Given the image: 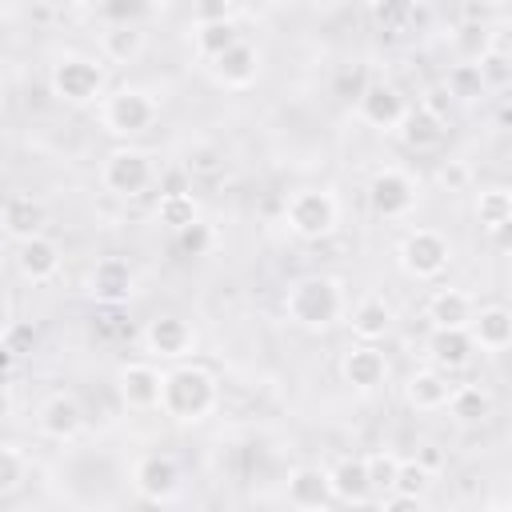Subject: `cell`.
<instances>
[{"mask_svg": "<svg viewBox=\"0 0 512 512\" xmlns=\"http://www.w3.org/2000/svg\"><path fill=\"white\" fill-rule=\"evenodd\" d=\"M216 396H220L216 376L200 364H180V368L164 372V380H160V408L184 424L204 420L216 408Z\"/></svg>", "mask_w": 512, "mask_h": 512, "instance_id": "1", "label": "cell"}, {"mask_svg": "<svg viewBox=\"0 0 512 512\" xmlns=\"http://www.w3.org/2000/svg\"><path fill=\"white\" fill-rule=\"evenodd\" d=\"M340 312H344V292H340V280L332 276H300L284 292V316L296 328L324 332L340 320Z\"/></svg>", "mask_w": 512, "mask_h": 512, "instance_id": "2", "label": "cell"}, {"mask_svg": "<svg viewBox=\"0 0 512 512\" xmlns=\"http://www.w3.org/2000/svg\"><path fill=\"white\" fill-rule=\"evenodd\" d=\"M340 220V204L332 192L324 188H304V192H292L288 204H284V224L300 236V240H324Z\"/></svg>", "mask_w": 512, "mask_h": 512, "instance_id": "3", "label": "cell"}, {"mask_svg": "<svg viewBox=\"0 0 512 512\" xmlns=\"http://www.w3.org/2000/svg\"><path fill=\"white\" fill-rule=\"evenodd\" d=\"M52 96L64 104H92L96 96H104V68L88 56H60L52 64Z\"/></svg>", "mask_w": 512, "mask_h": 512, "instance_id": "4", "label": "cell"}, {"mask_svg": "<svg viewBox=\"0 0 512 512\" xmlns=\"http://www.w3.org/2000/svg\"><path fill=\"white\" fill-rule=\"evenodd\" d=\"M448 256H452V248L436 228H412L400 240V268L412 280H436L448 268Z\"/></svg>", "mask_w": 512, "mask_h": 512, "instance_id": "5", "label": "cell"}, {"mask_svg": "<svg viewBox=\"0 0 512 512\" xmlns=\"http://www.w3.org/2000/svg\"><path fill=\"white\" fill-rule=\"evenodd\" d=\"M100 120L116 136H136L156 120V100L148 92H140V88H116V92L104 96Z\"/></svg>", "mask_w": 512, "mask_h": 512, "instance_id": "6", "label": "cell"}, {"mask_svg": "<svg viewBox=\"0 0 512 512\" xmlns=\"http://www.w3.org/2000/svg\"><path fill=\"white\" fill-rule=\"evenodd\" d=\"M100 184L112 196H140L152 184V160L136 148H116V152H108V160L100 168Z\"/></svg>", "mask_w": 512, "mask_h": 512, "instance_id": "7", "label": "cell"}, {"mask_svg": "<svg viewBox=\"0 0 512 512\" xmlns=\"http://www.w3.org/2000/svg\"><path fill=\"white\" fill-rule=\"evenodd\" d=\"M368 204H372V212H376L380 220H400V216H408L412 204H416V184H412V176L400 172V168H380V172L372 176V184H368Z\"/></svg>", "mask_w": 512, "mask_h": 512, "instance_id": "8", "label": "cell"}, {"mask_svg": "<svg viewBox=\"0 0 512 512\" xmlns=\"http://www.w3.org/2000/svg\"><path fill=\"white\" fill-rule=\"evenodd\" d=\"M132 488L144 496V500H172L176 488H180V464L168 456V452H148L136 460L132 468Z\"/></svg>", "mask_w": 512, "mask_h": 512, "instance_id": "9", "label": "cell"}, {"mask_svg": "<svg viewBox=\"0 0 512 512\" xmlns=\"http://www.w3.org/2000/svg\"><path fill=\"white\" fill-rule=\"evenodd\" d=\"M88 292H92V300L116 308V304H124V300L136 292V272L128 268L124 256H104V260H96L92 272H88Z\"/></svg>", "mask_w": 512, "mask_h": 512, "instance_id": "10", "label": "cell"}, {"mask_svg": "<svg viewBox=\"0 0 512 512\" xmlns=\"http://www.w3.org/2000/svg\"><path fill=\"white\" fill-rule=\"evenodd\" d=\"M476 344H472V332L468 324H432L428 332V356L440 372H456L472 360Z\"/></svg>", "mask_w": 512, "mask_h": 512, "instance_id": "11", "label": "cell"}, {"mask_svg": "<svg viewBox=\"0 0 512 512\" xmlns=\"http://www.w3.org/2000/svg\"><path fill=\"white\" fill-rule=\"evenodd\" d=\"M340 376H344V384H352L356 392H372V388H380V384L388 380V360H384V352H380L376 344H356V348L344 352Z\"/></svg>", "mask_w": 512, "mask_h": 512, "instance_id": "12", "label": "cell"}, {"mask_svg": "<svg viewBox=\"0 0 512 512\" xmlns=\"http://www.w3.org/2000/svg\"><path fill=\"white\" fill-rule=\"evenodd\" d=\"M160 380H164V372H160L156 364L136 360V364H124V368H120L116 388H120V400H124L128 408L144 412V408H156V404H160Z\"/></svg>", "mask_w": 512, "mask_h": 512, "instance_id": "13", "label": "cell"}, {"mask_svg": "<svg viewBox=\"0 0 512 512\" xmlns=\"http://www.w3.org/2000/svg\"><path fill=\"white\" fill-rule=\"evenodd\" d=\"M356 112H360V120L372 124V128H396V124L404 120L408 104H404V96H400L392 84H372V80H368V88L356 96Z\"/></svg>", "mask_w": 512, "mask_h": 512, "instance_id": "14", "label": "cell"}, {"mask_svg": "<svg viewBox=\"0 0 512 512\" xmlns=\"http://www.w3.org/2000/svg\"><path fill=\"white\" fill-rule=\"evenodd\" d=\"M16 268H20V276L32 280V284H48V280L60 272V244L48 240L44 232L20 240V248H16Z\"/></svg>", "mask_w": 512, "mask_h": 512, "instance_id": "15", "label": "cell"}, {"mask_svg": "<svg viewBox=\"0 0 512 512\" xmlns=\"http://www.w3.org/2000/svg\"><path fill=\"white\" fill-rule=\"evenodd\" d=\"M144 344L160 360H180V356L192 352V324L180 320V316H156L144 332Z\"/></svg>", "mask_w": 512, "mask_h": 512, "instance_id": "16", "label": "cell"}, {"mask_svg": "<svg viewBox=\"0 0 512 512\" xmlns=\"http://www.w3.org/2000/svg\"><path fill=\"white\" fill-rule=\"evenodd\" d=\"M256 72H260V52L252 44H244V40H236L228 52H220L212 60V76L224 88H248L256 80Z\"/></svg>", "mask_w": 512, "mask_h": 512, "instance_id": "17", "label": "cell"}, {"mask_svg": "<svg viewBox=\"0 0 512 512\" xmlns=\"http://www.w3.org/2000/svg\"><path fill=\"white\" fill-rule=\"evenodd\" d=\"M468 332H472V344H476V348H484V352H504V348L512 344V312L500 308V304H488V308L472 312Z\"/></svg>", "mask_w": 512, "mask_h": 512, "instance_id": "18", "label": "cell"}, {"mask_svg": "<svg viewBox=\"0 0 512 512\" xmlns=\"http://www.w3.org/2000/svg\"><path fill=\"white\" fill-rule=\"evenodd\" d=\"M80 428H84V408H80L76 396L56 392V396L44 400V408H40V432H44V436H52V440H72Z\"/></svg>", "mask_w": 512, "mask_h": 512, "instance_id": "19", "label": "cell"}, {"mask_svg": "<svg viewBox=\"0 0 512 512\" xmlns=\"http://www.w3.org/2000/svg\"><path fill=\"white\" fill-rule=\"evenodd\" d=\"M328 484H332V500H344V504H364V500H372L364 456H340V460L328 468Z\"/></svg>", "mask_w": 512, "mask_h": 512, "instance_id": "20", "label": "cell"}, {"mask_svg": "<svg viewBox=\"0 0 512 512\" xmlns=\"http://www.w3.org/2000/svg\"><path fill=\"white\" fill-rule=\"evenodd\" d=\"M404 396H408V404H412L416 412H440V408L448 404V396H452L448 372H440V368H420V372H412Z\"/></svg>", "mask_w": 512, "mask_h": 512, "instance_id": "21", "label": "cell"}, {"mask_svg": "<svg viewBox=\"0 0 512 512\" xmlns=\"http://www.w3.org/2000/svg\"><path fill=\"white\" fill-rule=\"evenodd\" d=\"M0 224H4V232H8V236L28 240V236L44 232L48 212H44V204H40V200H32V196H12V200H4Z\"/></svg>", "mask_w": 512, "mask_h": 512, "instance_id": "22", "label": "cell"}, {"mask_svg": "<svg viewBox=\"0 0 512 512\" xmlns=\"http://www.w3.org/2000/svg\"><path fill=\"white\" fill-rule=\"evenodd\" d=\"M288 504L296 508H328L332 504V484L324 468H296L288 476Z\"/></svg>", "mask_w": 512, "mask_h": 512, "instance_id": "23", "label": "cell"}, {"mask_svg": "<svg viewBox=\"0 0 512 512\" xmlns=\"http://www.w3.org/2000/svg\"><path fill=\"white\" fill-rule=\"evenodd\" d=\"M392 328V308L384 296H364L356 308H352V332L364 340V344H376L384 340Z\"/></svg>", "mask_w": 512, "mask_h": 512, "instance_id": "24", "label": "cell"}, {"mask_svg": "<svg viewBox=\"0 0 512 512\" xmlns=\"http://www.w3.org/2000/svg\"><path fill=\"white\" fill-rule=\"evenodd\" d=\"M396 128H400L404 144H408V148H416V152H428V148H436V144L444 140V120H440V116H432V112H424V108L404 112V120H400Z\"/></svg>", "mask_w": 512, "mask_h": 512, "instance_id": "25", "label": "cell"}, {"mask_svg": "<svg viewBox=\"0 0 512 512\" xmlns=\"http://www.w3.org/2000/svg\"><path fill=\"white\" fill-rule=\"evenodd\" d=\"M236 40H240V32H236V24H232L228 16H224V20H200L196 32H192V44H196V52H200L204 60H216V56L228 52Z\"/></svg>", "mask_w": 512, "mask_h": 512, "instance_id": "26", "label": "cell"}, {"mask_svg": "<svg viewBox=\"0 0 512 512\" xmlns=\"http://www.w3.org/2000/svg\"><path fill=\"white\" fill-rule=\"evenodd\" d=\"M476 312L472 296L460 292V288H440L432 300H428V320L432 324H468Z\"/></svg>", "mask_w": 512, "mask_h": 512, "instance_id": "27", "label": "cell"}, {"mask_svg": "<svg viewBox=\"0 0 512 512\" xmlns=\"http://www.w3.org/2000/svg\"><path fill=\"white\" fill-rule=\"evenodd\" d=\"M100 52H104L112 64H132V60L144 52V32L132 28V24H112V28L100 36Z\"/></svg>", "mask_w": 512, "mask_h": 512, "instance_id": "28", "label": "cell"}, {"mask_svg": "<svg viewBox=\"0 0 512 512\" xmlns=\"http://www.w3.org/2000/svg\"><path fill=\"white\" fill-rule=\"evenodd\" d=\"M444 408H448L456 420L476 424V420H488V416H492V396H488L480 384H460V388H452V396H448Z\"/></svg>", "mask_w": 512, "mask_h": 512, "instance_id": "29", "label": "cell"}, {"mask_svg": "<svg viewBox=\"0 0 512 512\" xmlns=\"http://www.w3.org/2000/svg\"><path fill=\"white\" fill-rule=\"evenodd\" d=\"M476 220L488 228V232H504L512 224V196L508 188H488L476 196Z\"/></svg>", "mask_w": 512, "mask_h": 512, "instance_id": "30", "label": "cell"}, {"mask_svg": "<svg viewBox=\"0 0 512 512\" xmlns=\"http://www.w3.org/2000/svg\"><path fill=\"white\" fill-rule=\"evenodd\" d=\"M156 220H160V224H168V228L176 232V228H184V224L200 220V208H196L192 192H160V204H156Z\"/></svg>", "mask_w": 512, "mask_h": 512, "instance_id": "31", "label": "cell"}, {"mask_svg": "<svg viewBox=\"0 0 512 512\" xmlns=\"http://www.w3.org/2000/svg\"><path fill=\"white\" fill-rule=\"evenodd\" d=\"M428 488H432V468H424L420 460H400L396 480H392L388 492H400V496H408V500H424Z\"/></svg>", "mask_w": 512, "mask_h": 512, "instance_id": "32", "label": "cell"}, {"mask_svg": "<svg viewBox=\"0 0 512 512\" xmlns=\"http://www.w3.org/2000/svg\"><path fill=\"white\" fill-rule=\"evenodd\" d=\"M372 16H376V24H380L388 36H400V32L412 28L416 8H412V0H376V4H372Z\"/></svg>", "mask_w": 512, "mask_h": 512, "instance_id": "33", "label": "cell"}, {"mask_svg": "<svg viewBox=\"0 0 512 512\" xmlns=\"http://www.w3.org/2000/svg\"><path fill=\"white\" fill-rule=\"evenodd\" d=\"M444 92H448V96H456V100H476V96H484L488 88H484V80H480L476 60L456 64V68L448 72V80H444Z\"/></svg>", "mask_w": 512, "mask_h": 512, "instance_id": "34", "label": "cell"}, {"mask_svg": "<svg viewBox=\"0 0 512 512\" xmlns=\"http://www.w3.org/2000/svg\"><path fill=\"white\" fill-rule=\"evenodd\" d=\"M24 476H28V460H24V452L12 448V444H0V496L16 492V488L24 484Z\"/></svg>", "mask_w": 512, "mask_h": 512, "instance_id": "35", "label": "cell"}, {"mask_svg": "<svg viewBox=\"0 0 512 512\" xmlns=\"http://www.w3.org/2000/svg\"><path fill=\"white\" fill-rule=\"evenodd\" d=\"M364 468H368V488H372V492H388L392 480H396L400 456H392V452H372V456H364Z\"/></svg>", "mask_w": 512, "mask_h": 512, "instance_id": "36", "label": "cell"}, {"mask_svg": "<svg viewBox=\"0 0 512 512\" xmlns=\"http://www.w3.org/2000/svg\"><path fill=\"white\" fill-rule=\"evenodd\" d=\"M476 68H480V80H484V88H504V84L512 80L508 56H504V52H496V48H484V52L476 56Z\"/></svg>", "mask_w": 512, "mask_h": 512, "instance_id": "37", "label": "cell"}, {"mask_svg": "<svg viewBox=\"0 0 512 512\" xmlns=\"http://www.w3.org/2000/svg\"><path fill=\"white\" fill-rule=\"evenodd\" d=\"M176 248H180L184 256H204V252L212 248V228H208V224H200V220H192V224L176 228Z\"/></svg>", "mask_w": 512, "mask_h": 512, "instance_id": "38", "label": "cell"}, {"mask_svg": "<svg viewBox=\"0 0 512 512\" xmlns=\"http://www.w3.org/2000/svg\"><path fill=\"white\" fill-rule=\"evenodd\" d=\"M0 344L20 360V356L32 352V344H36V328H32V324H4V328H0Z\"/></svg>", "mask_w": 512, "mask_h": 512, "instance_id": "39", "label": "cell"}, {"mask_svg": "<svg viewBox=\"0 0 512 512\" xmlns=\"http://www.w3.org/2000/svg\"><path fill=\"white\" fill-rule=\"evenodd\" d=\"M364 88H368V72H364L360 64H352V68H344V72L336 76V96H340V100H356Z\"/></svg>", "mask_w": 512, "mask_h": 512, "instance_id": "40", "label": "cell"}, {"mask_svg": "<svg viewBox=\"0 0 512 512\" xmlns=\"http://www.w3.org/2000/svg\"><path fill=\"white\" fill-rule=\"evenodd\" d=\"M436 180H440L448 192H456V188H464V184H468V168H464L460 160H448V164H440Z\"/></svg>", "mask_w": 512, "mask_h": 512, "instance_id": "41", "label": "cell"}, {"mask_svg": "<svg viewBox=\"0 0 512 512\" xmlns=\"http://www.w3.org/2000/svg\"><path fill=\"white\" fill-rule=\"evenodd\" d=\"M460 32H464V36H460V44H464L468 60H476V56H480V52L488 48V44H484V28H480V24H464Z\"/></svg>", "mask_w": 512, "mask_h": 512, "instance_id": "42", "label": "cell"}, {"mask_svg": "<svg viewBox=\"0 0 512 512\" xmlns=\"http://www.w3.org/2000/svg\"><path fill=\"white\" fill-rule=\"evenodd\" d=\"M228 8H232L228 0H196V12H192V16H196V24H200V20H224Z\"/></svg>", "mask_w": 512, "mask_h": 512, "instance_id": "43", "label": "cell"}, {"mask_svg": "<svg viewBox=\"0 0 512 512\" xmlns=\"http://www.w3.org/2000/svg\"><path fill=\"white\" fill-rule=\"evenodd\" d=\"M212 168H216V152L212 148H196L188 156V172H212Z\"/></svg>", "mask_w": 512, "mask_h": 512, "instance_id": "44", "label": "cell"}, {"mask_svg": "<svg viewBox=\"0 0 512 512\" xmlns=\"http://www.w3.org/2000/svg\"><path fill=\"white\" fill-rule=\"evenodd\" d=\"M160 192H192V188H188V172H184V168L168 172V176H164V184H160Z\"/></svg>", "mask_w": 512, "mask_h": 512, "instance_id": "45", "label": "cell"}, {"mask_svg": "<svg viewBox=\"0 0 512 512\" xmlns=\"http://www.w3.org/2000/svg\"><path fill=\"white\" fill-rule=\"evenodd\" d=\"M12 368H16V356H12V352H8L4 344H0V388L8 384V376H12Z\"/></svg>", "mask_w": 512, "mask_h": 512, "instance_id": "46", "label": "cell"}, {"mask_svg": "<svg viewBox=\"0 0 512 512\" xmlns=\"http://www.w3.org/2000/svg\"><path fill=\"white\" fill-rule=\"evenodd\" d=\"M72 4H76V8H88V12H92V8H104L108 0H72Z\"/></svg>", "mask_w": 512, "mask_h": 512, "instance_id": "47", "label": "cell"}, {"mask_svg": "<svg viewBox=\"0 0 512 512\" xmlns=\"http://www.w3.org/2000/svg\"><path fill=\"white\" fill-rule=\"evenodd\" d=\"M480 4H488V8H500V4H508V0H480Z\"/></svg>", "mask_w": 512, "mask_h": 512, "instance_id": "48", "label": "cell"}, {"mask_svg": "<svg viewBox=\"0 0 512 512\" xmlns=\"http://www.w3.org/2000/svg\"><path fill=\"white\" fill-rule=\"evenodd\" d=\"M152 4H172V0H152Z\"/></svg>", "mask_w": 512, "mask_h": 512, "instance_id": "49", "label": "cell"}, {"mask_svg": "<svg viewBox=\"0 0 512 512\" xmlns=\"http://www.w3.org/2000/svg\"><path fill=\"white\" fill-rule=\"evenodd\" d=\"M372 4H376V0H372Z\"/></svg>", "mask_w": 512, "mask_h": 512, "instance_id": "50", "label": "cell"}]
</instances>
